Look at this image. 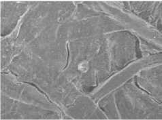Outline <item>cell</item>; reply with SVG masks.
<instances>
[{
  "label": "cell",
  "instance_id": "obj_1",
  "mask_svg": "<svg viewBox=\"0 0 162 120\" xmlns=\"http://www.w3.org/2000/svg\"><path fill=\"white\" fill-rule=\"evenodd\" d=\"M88 68H89V65H88V62L86 61L81 62L78 66V70L82 73L86 72L88 70Z\"/></svg>",
  "mask_w": 162,
  "mask_h": 120
}]
</instances>
